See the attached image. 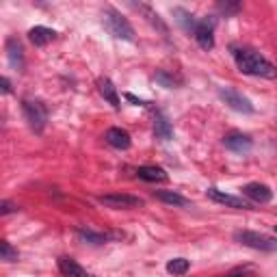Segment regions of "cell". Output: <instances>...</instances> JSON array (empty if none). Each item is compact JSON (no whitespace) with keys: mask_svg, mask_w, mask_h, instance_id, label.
I'll list each match as a JSON object with an SVG mask.
<instances>
[{"mask_svg":"<svg viewBox=\"0 0 277 277\" xmlns=\"http://www.w3.org/2000/svg\"><path fill=\"white\" fill-rule=\"evenodd\" d=\"M232 57L238 72L247 74V76H260V78H277V67L262 54H258L249 48H232Z\"/></svg>","mask_w":277,"mask_h":277,"instance_id":"cell-1","label":"cell"},{"mask_svg":"<svg viewBox=\"0 0 277 277\" xmlns=\"http://www.w3.org/2000/svg\"><path fill=\"white\" fill-rule=\"evenodd\" d=\"M102 17H104L106 31L113 35V37H117V39H124V41H134V29L130 26V22H128L126 17L117 11V9L106 7Z\"/></svg>","mask_w":277,"mask_h":277,"instance_id":"cell-2","label":"cell"},{"mask_svg":"<svg viewBox=\"0 0 277 277\" xmlns=\"http://www.w3.org/2000/svg\"><path fill=\"white\" fill-rule=\"evenodd\" d=\"M234 241L245 245V247L258 249V251H275V249H277L275 238L266 236V234L251 232V229H238V232H234Z\"/></svg>","mask_w":277,"mask_h":277,"instance_id":"cell-3","label":"cell"},{"mask_svg":"<svg viewBox=\"0 0 277 277\" xmlns=\"http://www.w3.org/2000/svg\"><path fill=\"white\" fill-rule=\"evenodd\" d=\"M22 110H24V117L29 122V126L35 132H41L45 124H48V108H45V104L39 102V100H24Z\"/></svg>","mask_w":277,"mask_h":277,"instance_id":"cell-4","label":"cell"},{"mask_svg":"<svg viewBox=\"0 0 277 277\" xmlns=\"http://www.w3.org/2000/svg\"><path fill=\"white\" fill-rule=\"evenodd\" d=\"M98 201L102 206H106V208H113V210H128V208L143 206V199L141 197L126 195V193H110V195H100Z\"/></svg>","mask_w":277,"mask_h":277,"instance_id":"cell-5","label":"cell"},{"mask_svg":"<svg viewBox=\"0 0 277 277\" xmlns=\"http://www.w3.org/2000/svg\"><path fill=\"white\" fill-rule=\"evenodd\" d=\"M219 96H221V100H223L229 108L238 110V113H253V104L249 102L243 94H238V91H234V89H221Z\"/></svg>","mask_w":277,"mask_h":277,"instance_id":"cell-6","label":"cell"},{"mask_svg":"<svg viewBox=\"0 0 277 277\" xmlns=\"http://www.w3.org/2000/svg\"><path fill=\"white\" fill-rule=\"evenodd\" d=\"M243 195L249 197L256 204H269L273 199V191L266 187V184H260V182H249L243 187Z\"/></svg>","mask_w":277,"mask_h":277,"instance_id":"cell-7","label":"cell"},{"mask_svg":"<svg viewBox=\"0 0 277 277\" xmlns=\"http://www.w3.org/2000/svg\"><path fill=\"white\" fill-rule=\"evenodd\" d=\"M206 195H208L212 201H217V204H223V206L236 208V210H249V208H251V206H249V204H247V201H245L243 197L227 195V193L219 191V189H208V191H206Z\"/></svg>","mask_w":277,"mask_h":277,"instance_id":"cell-8","label":"cell"},{"mask_svg":"<svg viewBox=\"0 0 277 277\" xmlns=\"http://www.w3.org/2000/svg\"><path fill=\"white\" fill-rule=\"evenodd\" d=\"M223 145L227 147V150L236 152V154H247V152L253 147V141H251V136H249V134L229 132V134H225V138H223Z\"/></svg>","mask_w":277,"mask_h":277,"instance_id":"cell-9","label":"cell"},{"mask_svg":"<svg viewBox=\"0 0 277 277\" xmlns=\"http://www.w3.org/2000/svg\"><path fill=\"white\" fill-rule=\"evenodd\" d=\"M7 59L15 72H24V65H26L24 63V48L15 37H9L7 39Z\"/></svg>","mask_w":277,"mask_h":277,"instance_id":"cell-10","label":"cell"},{"mask_svg":"<svg viewBox=\"0 0 277 277\" xmlns=\"http://www.w3.org/2000/svg\"><path fill=\"white\" fill-rule=\"evenodd\" d=\"M195 41L199 43L201 50H212L215 48V35H212V22H199L195 29Z\"/></svg>","mask_w":277,"mask_h":277,"instance_id":"cell-11","label":"cell"},{"mask_svg":"<svg viewBox=\"0 0 277 277\" xmlns=\"http://www.w3.org/2000/svg\"><path fill=\"white\" fill-rule=\"evenodd\" d=\"M104 138H106V143L108 145H113V147H117V150H128L130 147V134H128L126 130H122V128H108L106 130V134H104Z\"/></svg>","mask_w":277,"mask_h":277,"instance_id":"cell-12","label":"cell"},{"mask_svg":"<svg viewBox=\"0 0 277 277\" xmlns=\"http://www.w3.org/2000/svg\"><path fill=\"white\" fill-rule=\"evenodd\" d=\"M59 271H61V275L63 277H91L82 266L76 262V260H72V258H59Z\"/></svg>","mask_w":277,"mask_h":277,"instance_id":"cell-13","label":"cell"},{"mask_svg":"<svg viewBox=\"0 0 277 277\" xmlns=\"http://www.w3.org/2000/svg\"><path fill=\"white\" fill-rule=\"evenodd\" d=\"M136 175L145 182H167V171L163 167H156V165H145V167H138Z\"/></svg>","mask_w":277,"mask_h":277,"instance_id":"cell-14","label":"cell"},{"mask_svg":"<svg viewBox=\"0 0 277 277\" xmlns=\"http://www.w3.org/2000/svg\"><path fill=\"white\" fill-rule=\"evenodd\" d=\"M98 89H100V94H102V98H104L113 108H119V106H122V104H119L117 89H115V85H113V82H110L108 78H100V80H98Z\"/></svg>","mask_w":277,"mask_h":277,"instance_id":"cell-15","label":"cell"},{"mask_svg":"<svg viewBox=\"0 0 277 277\" xmlns=\"http://www.w3.org/2000/svg\"><path fill=\"white\" fill-rule=\"evenodd\" d=\"M54 37H57V33H54L52 29H45V26H35V29L29 31V39L35 43V45H45V43H50Z\"/></svg>","mask_w":277,"mask_h":277,"instance_id":"cell-16","label":"cell"},{"mask_svg":"<svg viewBox=\"0 0 277 277\" xmlns=\"http://www.w3.org/2000/svg\"><path fill=\"white\" fill-rule=\"evenodd\" d=\"M173 15H175V20H178V24L184 29V33H193V35H195V29H197V24H199V22H195L193 13H189L187 9L175 7V9H173Z\"/></svg>","mask_w":277,"mask_h":277,"instance_id":"cell-17","label":"cell"},{"mask_svg":"<svg viewBox=\"0 0 277 277\" xmlns=\"http://www.w3.org/2000/svg\"><path fill=\"white\" fill-rule=\"evenodd\" d=\"M134 9H138V11H141L145 17H147V22H150L152 26H156V29H158L163 35H167L169 33V29H167V24H165L163 20H160V15L154 11V9L150 7V5H134Z\"/></svg>","mask_w":277,"mask_h":277,"instance_id":"cell-18","label":"cell"},{"mask_svg":"<svg viewBox=\"0 0 277 277\" xmlns=\"http://www.w3.org/2000/svg\"><path fill=\"white\" fill-rule=\"evenodd\" d=\"M154 132L158 138H163V141H171L173 138V128L169 124V119L165 117L163 113L156 115V122H154Z\"/></svg>","mask_w":277,"mask_h":277,"instance_id":"cell-19","label":"cell"},{"mask_svg":"<svg viewBox=\"0 0 277 277\" xmlns=\"http://www.w3.org/2000/svg\"><path fill=\"white\" fill-rule=\"evenodd\" d=\"M154 197L165 201V204H169V206H189V199L178 195V193H173V191H154Z\"/></svg>","mask_w":277,"mask_h":277,"instance_id":"cell-20","label":"cell"},{"mask_svg":"<svg viewBox=\"0 0 277 277\" xmlns=\"http://www.w3.org/2000/svg\"><path fill=\"white\" fill-rule=\"evenodd\" d=\"M78 238L82 243H89V245H104L108 241V234H100V232H94V229H87V227H80L78 229Z\"/></svg>","mask_w":277,"mask_h":277,"instance_id":"cell-21","label":"cell"},{"mask_svg":"<svg viewBox=\"0 0 277 277\" xmlns=\"http://www.w3.org/2000/svg\"><path fill=\"white\" fill-rule=\"evenodd\" d=\"M189 269H191V264L184 258H173V260L167 262V273H171V275H184Z\"/></svg>","mask_w":277,"mask_h":277,"instance_id":"cell-22","label":"cell"},{"mask_svg":"<svg viewBox=\"0 0 277 277\" xmlns=\"http://www.w3.org/2000/svg\"><path fill=\"white\" fill-rule=\"evenodd\" d=\"M0 256H3V260H5V262H17V258H20L17 249H13L7 241L0 243Z\"/></svg>","mask_w":277,"mask_h":277,"instance_id":"cell-23","label":"cell"},{"mask_svg":"<svg viewBox=\"0 0 277 277\" xmlns=\"http://www.w3.org/2000/svg\"><path fill=\"white\" fill-rule=\"evenodd\" d=\"M217 9H219L221 13H225V15H234V13L241 11L243 5H241V3H219Z\"/></svg>","mask_w":277,"mask_h":277,"instance_id":"cell-24","label":"cell"},{"mask_svg":"<svg viewBox=\"0 0 277 277\" xmlns=\"http://www.w3.org/2000/svg\"><path fill=\"white\" fill-rule=\"evenodd\" d=\"M156 80H158L163 87H167V89H171V87L175 85V80H173L171 76H167L165 72H158V74H156Z\"/></svg>","mask_w":277,"mask_h":277,"instance_id":"cell-25","label":"cell"},{"mask_svg":"<svg viewBox=\"0 0 277 277\" xmlns=\"http://www.w3.org/2000/svg\"><path fill=\"white\" fill-rule=\"evenodd\" d=\"M9 212H17V206L15 204H11V201H0V215H9Z\"/></svg>","mask_w":277,"mask_h":277,"instance_id":"cell-26","label":"cell"},{"mask_svg":"<svg viewBox=\"0 0 277 277\" xmlns=\"http://www.w3.org/2000/svg\"><path fill=\"white\" fill-rule=\"evenodd\" d=\"M225 277H253V271H249V269H236L232 273H227Z\"/></svg>","mask_w":277,"mask_h":277,"instance_id":"cell-27","label":"cell"},{"mask_svg":"<svg viewBox=\"0 0 277 277\" xmlns=\"http://www.w3.org/2000/svg\"><path fill=\"white\" fill-rule=\"evenodd\" d=\"M124 98L128 100V102H132L134 106H147V102H145V100H141V98H136V96H132V94H126Z\"/></svg>","mask_w":277,"mask_h":277,"instance_id":"cell-28","label":"cell"},{"mask_svg":"<svg viewBox=\"0 0 277 277\" xmlns=\"http://www.w3.org/2000/svg\"><path fill=\"white\" fill-rule=\"evenodd\" d=\"M0 85H3V94H11V82H9V78H0Z\"/></svg>","mask_w":277,"mask_h":277,"instance_id":"cell-29","label":"cell"},{"mask_svg":"<svg viewBox=\"0 0 277 277\" xmlns=\"http://www.w3.org/2000/svg\"><path fill=\"white\" fill-rule=\"evenodd\" d=\"M273 229H275V234H277V225H273Z\"/></svg>","mask_w":277,"mask_h":277,"instance_id":"cell-30","label":"cell"}]
</instances>
